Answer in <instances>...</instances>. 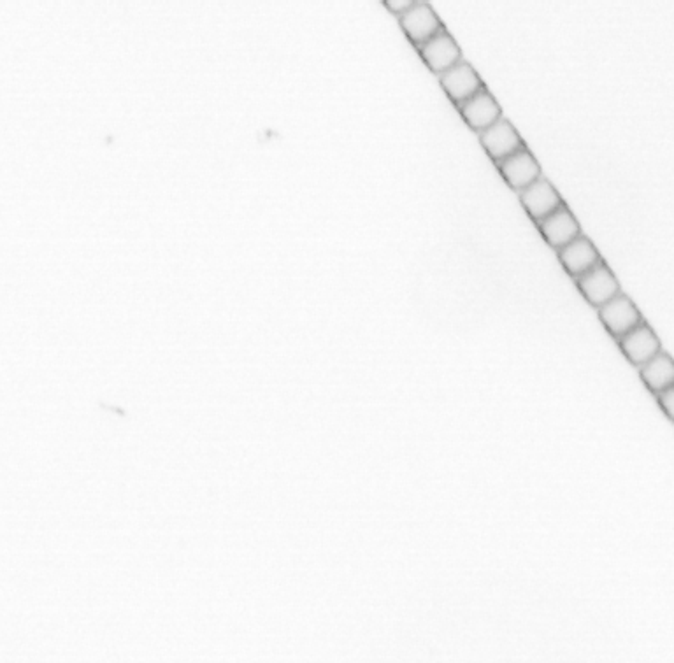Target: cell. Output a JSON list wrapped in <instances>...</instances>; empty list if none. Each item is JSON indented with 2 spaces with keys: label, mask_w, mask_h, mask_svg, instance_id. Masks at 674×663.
Wrapping results in <instances>:
<instances>
[{
  "label": "cell",
  "mask_w": 674,
  "mask_h": 663,
  "mask_svg": "<svg viewBox=\"0 0 674 663\" xmlns=\"http://www.w3.org/2000/svg\"><path fill=\"white\" fill-rule=\"evenodd\" d=\"M576 286L580 290L583 299L587 300L590 306L601 309L606 306L610 300L618 297L622 290H620V283L615 278V274L611 271L608 265L601 262L596 265L592 271L583 274L581 278L574 279Z\"/></svg>",
  "instance_id": "1"
},
{
  "label": "cell",
  "mask_w": 674,
  "mask_h": 663,
  "mask_svg": "<svg viewBox=\"0 0 674 663\" xmlns=\"http://www.w3.org/2000/svg\"><path fill=\"white\" fill-rule=\"evenodd\" d=\"M597 313H599V320L603 323L604 328L617 341L643 323V316L639 313L638 307L624 293H620L618 297L610 300L606 306L597 309Z\"/></svg>",
  "instance_id": "2"
},
{
  "label": "cell",
  "mask_w": 674,
  "mask_h": 663,
  "mask_svg": "<svg viewBox=\"0 0 674 663\" xmlns=\"http://www.w3.org/2000/svg\"><path fill=\"white\" fill-rule=\"evenodd\" d=\"M399 23L404 34L416 48L431 41L432 37L438 36L441 30H445L443 23L427 2H415V6L409 9L406 15L399 16Z\"/></svg>",
  "instance_id": "3"
},
{
  "label": "cell",
  "mask_w": 674,
  "mask_h": 663,
  "mask_svg": "<svg viewBox=\"0 0 674 663\" xmlns=\"http://www.w3.org/2000/svg\"><path fill=\"white\" fill-rule=\"evenodd\" d=\"M478 136H480L483 150L487 151L488 157L492 158L495 164H499L502 160H506L525 148L524 139L506 118H501L499 122Z\"/></svg>",
  "instance_id": "4"
},
{
  "label": "cell",
  "mask_w": 674,
  "mask_h": 663,
  "mask_svg": "<svg viewBox=\"0 0 674 663\" xmlns=\"http://www.w3.org/2000/svg\"><path fill=\"white\" fill-rule=\"evenodd\" d=\"M416 50L420 53L425 65L436 76L445 74L462 62V51H460L459 44L455 43V39L450 36V32H446V29L441 30L438 36L432 37L431 41H427Z\"/></svg>",
  "instance_id": "5"
},
{
  "label": "cell",
  "mask_w": 674,
  "mask_h": 663,
  "mask_svg": "<svg viewBox=\"0 0 674 663\" xmlns=\"http://www.w3.org/2000/svg\"><path fill=\"white\" fill-rule=\"evenodd\" d=\"M495 165L501 172L504 181L510 185L511 190L518 193L524 192L525 188H529L538 179L543 178L538 160L527 148L517 151L515 155H511V157Z\"/></svg>",
  "instance_id": "6"
},
{
  "label": "cell",
  "mask_w": 674,
  "mask_h": 663,
  "mask_svg": "<svg viewBox=\"0 0 674 663\" xmlns=\"http://www.w3.org/2000/svg\"><path fill=\"white\" fill-rule=\"evenodd\" d=\"M457 109H459L460 116L464 118V122L476 134H481V132L490 129L502 118L501 106L497 104L494 95L488 92L487 86L481 88L480 92L466 100L464 104H460Z\"/></svg>",
  "instance_id": "7"
},
{
  "label": "cell",
  "mask_w": 674,
  "mask_h": 663,
  "mask_svg": "<svg viewBox=\"0 0 674 663\" xmlns=\"http://www.w3.org/2000/svg\"><path fill=\"white\" fill-rule=\"evenodd\" d=\"M536 225H538L539 232H541V236L546 243L557 251L562 250L564 246L573 243L574 239L581 236L580 223L566 204Z\"/></svg>",
  "instance_id": "8"
},
{
  "label": "cell",
  "mask_w": 674,
  "mask_h": 663,
  "mask_svg": "<svg viewBox=\"0 0 674 663\" xmlns=\"http://www.w3.org/2000/svg\"><path fill=\"white\" fill-rule=\"evenodd\" d=\"M439 83L457 107L474 97L476 93L480 92L481 88H485L478 72L474 71L473 65L466 60H462L459 65H455L450 71L441 74Z\"/></svg>",
  "instance_id": "9"
},
{
  "label": "cell",
  "mask_w": 674,
  "mask_h": 663,
  "mask_svg": "<svg viewBox=\"0 0 674 663\" xmlns=\"http://www.w3.org/2000/svg\"><path fill=\"white\" fill-rule=\"evenodd\" d=\"M618 346H620L625 358L639 369L657 357L659 353H662L659 337L653 332L650 325H646L645 321L638 328L629 332L627 336L618 339Z\"/></svg>",
  "instance_id": "10"
},
{
  "label": "cell",
  "mask_w": 674,
  "mask_h": 663,
  "mask_svg": "<svg viewBox=\"0 0 674 663\" xmlns=\"http://www.w3.org/2000/svg\"><path fill=\"white\" fill-rule=\"evenodd\" d=\"M518 195H520V202L525 211L536 223L545 220L546 216H550L559 207L564 206V200L555 190V186L545 178L538 179L534 185L525 188L524 192Z\"/></svg>",
  "instance_id": "11"
},
{
  "label": "cell",
  "mask_w": 674,
  "mask_h": 663,
  "mask_svg": "<svg viewBox=\"0 0 674 663\" xmlns=\"http://www.w3.org/2000/svg\"><path fill=\"white\" fill-rule=\"evenodd\" d=\"M557 255H559V262L564 267V271L574 279L581 278L583 274H587L603 262L594 243L585 236L574 239L573 243L557 251Z\"/></svg>",
  "instance_id": "12"
},
{
  "label": "cell",
  "mask_w": 674,
  "mask_h": 663,
  "mask_svg": "<svg viewBox=\"0 0 674 663\" xmlns=\"http://www.w3.org/2000/svg\"><path fill=\"white\" fill-rule=\"evenodd\" d=\"M639 376L646 388L657 397L674 385V360L662 351L639 369Z\"/></svg>",
  "instance_id": "13"
},
{
  "label": "cell",
  "mask_w": 674,
  "mask_h": 663,
  "mask_svg": "<svg viewBox=\"0 0 674 663\" xmlns=\"http://www.w3.org/2000/svg\"><path fill=\"white\" fill-rule=\"evenodd\" d=\"M657 402H659L660 409L664 411L667 418L674 421V385L667 388L666 392L657 395Z\"/></svg>",
  "instance_id": "14"
},
{
  "label": "cell",
  "mask_w": 674,
  "mask_h": 663,
  "mask_svg": "<svg viewBox=\"0 0 674 663\" xmlns=\"http://www.w3.org/2000/svg\"><path fill=\"white\" fill-rule=\"evenodd\" d=\"M385 6H387L388 11H392L395 15L402 16L406 15L409 9L415 6V2H413V0H387Z\"/></svg>",
  "instance_id": "15"
}]
</instances>
